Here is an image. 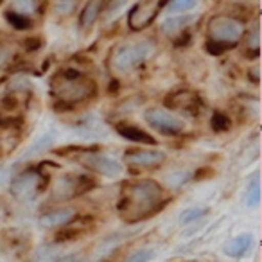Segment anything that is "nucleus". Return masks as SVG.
Segmentation results:
<instances>
[{"instance_id": "12", "label": "nucleus", "mask_w": 262, "mask_h": 262, "mask_svg": "<svg viewBox=\"0 0 262 262\" xmlns=\"http://www.w3.org/2000/svg\"><path fill=\"white\" fill-rule=\"evenodd\" d=\"M110 0H88V4L84 6V9L81 11L79 24L83 29H88L95 24V20L101 16V13L106 9Z\"/></svg>"}, {"instance_id": "21", "label": "nucleus", "mask_w": 262, "mask_h": 262, "mask_svg": "<svg viewBox=\"0 0 262 262\" xmlns=\"http://www.w3.org/2000/svg\"><path fill=\"white\" fill-rule=\"evenodd\" d=\"M203 214H205V208H201V207L187 208V210H183L182 214H180V223H182V225L192 223V221H196L198 217H201Z\"/></svg>"}, {"instance_id": "18", "label": "nucleus", "mask_w": 262, "mask_h": 262, "mask_svg": "<svg viewBox=\"0 0 262 262\" xmlns=\"http://www.w3.org/2000/svg\"><path fill=\"white\" fill-rule=\"evenodd\" d=\"M11 4H13V11L18 13V15H26V16L33 15L38 8L36 0H13Z\"/></svg>"}, {"instance_id": "22", "label": "nucleus", "mask_w": 262, "mask_h": 262, "mask_svg": "<svg viewBox=\"0 0 262 262\" xmlns=\"http://www.w3.org/2000/svg\"><path fill=\"white\" fill-rule=\"evenodd\" d=\"M76 4H77V0H58V2H56V8H54L56 15H59V16L69 15V13L74 11Z\"/></svg>"}, {"instance_id": "19", "label": "nucleus", "mask_w": 262, "mask_h": 262, "mask_svg": "<svg viewBox=\"0 0 262 262\" xmlns=\"http://www.w3.org/2000/svg\"><path fill=\"white\" fill-rule=\"evenodd\" d=\"M6 18H8V22L18 31L27 29V27L31 26V20L27 18L26 15H18V13H15V11H9L8 15H6Z\"/></svg>"}, {"instance_id": "3", "label": "nucleus", "mask_w": 262, "mask_h": 262, "mask_svg": "<svg viewBox=\"0 0 262 262\" xmlns=\"http://www.w3.org/2000/svg\"><path fill=\"white\" fill-rule=\"evenodd\" d=\"M155 54L153 41H137V43H126L115 47L110 56V65L115 72L126 74L142 65L146 59Z\"/></svg>"}, {"instance_id": "6", "label": "nucleus", "mask_w": 262, "mask_h": 262, "mask_svg": "<svg viewBox=\"0 0 262 262\" xmlns=\"http://www.w3.org/2000/svg\"><path fill=\"white\" fill-rule=\"evenodd\" d=\"M77 162L83 164L86 169H90V171L104 174V176H108V178H115V176L122 174V171H124L120 162L113 160V158L106 157V155H101V153H83L77 157Z\"/></svg>"}, {"instance_id": "7", "label": "nucleus", "mask_w": 262, "mask_h": 262, "mask_svg": "<svg viewBox=\"0 0 262 262\" xmlns=\"http://www.w3.org/2000/svg\"><path fill=\"white\" fill-rule=\"evenodd\" d=\"M162 4H158L157 0H144L139 4L133 6V9L129 11L127 16V24L133 31H142L149 26L155 20V16L158 15Z\"/></svg>"}, {"instance_id": "25", "label": "nucleus", "mask_w": 262, "mask_h": 262, "mask_svg": "<svg viewBox=\"0 0 262 262\" xmlns=\"http://www.w3.org/2000/svg\"><path fill=\"white\" fill-rule=\"evenodd\" d=\"M51 142H52V135H49V137L45 135L43 139H41L40 142L36 144V146H34V147H31V149L27 151L26 155H24V158H27V157H33V155H38V153H40V151L47 149V147H49V144H51Z\"/></svg>"}, {"instance_id": "16", "label": "nucleus", "mask_w": 262, "mask_h": 262, "mask_svg": "<svg viewBox=\"0 0 262 262\" xmlns=\"http://www.w3.org/2000/svg\"><path fill=\"white\" fill-rule=\"evenodd\" d=\"M198 4H200V0H169L167 11L172 15H182V13L192 11Z\"/></svg>"}, {"instance_id": "9", "label": "nucleus", "mask_w": 262, "mask_h": 262, "mask_svg": "<svg viewBox=\"0 0 262 262\" xmlns=\"http://www.w3.org/2000/svg\"><path fill=\"white\" fill-rule=\"evenodd\" d=\"M124 160L137 167H157L165 160V155L155 149H129L124 153Z\"/></svg>"}, {"instance_id": "24", "label": "nucleus", "mask_w": 262, "mask_h": 262, "mask_svg": "<svg viewBox=\"0 0 262 262\" xmlns=\"http://www.w3.org/2000/svg\"><path fill=\"white\" fill-rule=\"evenodd\" d=\"M228 126H230L228 117H225L223 113H215V115L212 117V127H214L215 131H226Z\"/></svg>"}, {"instance_id": "20", "label": "nucleus", "mask_w": 262, "mask_h": 262, "mask_svg": "<svg viewBox=\"0 0 262 262\" xmlns=\"http://www.w3.org/2000/svg\"><path fill=\"white\" fill-rule=\"evenodd\" d=\"M153 257H155L153 248H140L135 253H131L126 262H149L153 260Z\"/></svg>"}, {"instance_id": "1", "label": "nucleus", "mask_w": 262, "mask_h": 262, "mask_svg": "<svg viewBox=\"0 0 262 262\" xmlns=\"http://www.w3.org/2000/svg\"><path fill=\"white\" fill-rule=\"evenodd\" d=\"M164 207V189L155 180L129 182L120 194L117 210L126 221H137Z\"/></svg>"}, {"instance_id": "10", "label": "nucleus", "mask_w": 262, "mask_h": 262, "mask_svg": "<svg viewBox=\"0 0 262 262\" xmlns=\"http://www.w3.org/2000/svg\"><path fill=\"white\" fill-rule=\"evenodd\" d=\"M76 217V210L72 207H61L52 212H47L40 217V225L43 228H59V226L69 225Z\"/></svg>"}, {"instance_id": "14", "label": "nucleus", "mask_w": 262, "mask_h": 262, "mask_svg": "<svg viewBox=\"0 0 262 262\" xmlns=\"http://www.w3.org/2000/svg\"><path fill=\"white\" fill-rule=\"evenodd\" d=\"M251 243H253V237H251L250 233L237 235L225 244V253L228 255V257H233V258L243 257V255H246L248 251H250Z\"/></svg>"}, {"instance_id": "15", "label": "nucleus", "mask_w": 262, "mask_h": 262, "mask_svg": "<svg viewBox=\"0 0 262 262\" xmlns=\"http://www.w3.org/2000/svg\"><path fill=\"white\" fill-rule=\"evenodd\" d=\"M258 201H260V180H258V174L255 172L246 187V203L250 207H257Z\"/></svg>"}, {"instance_id": "2", "label": "nucleus", "mask_w": 262, "mask_h": 262, "mask_svg": "<svg viewBox=\"0 0 262 262\" xmlns=\"http://www.w3.org/2000/svg\"><path fill=\"white\" fill-rule=\"evenodd\" d=\"M51 84L54 95L63 102H81L95 94V83L79 72L58 74Z\"/></svg>"}, {"instance_id": "17", "label": "nucleus", "mask_w": 262, "mask_h": 262, "mask_svg": "<svg viewBox=\"0 0 262 262\" xmlns=\"http://www.w3.org/2000/svg\"><path fill=\"white\" fill-rule=\"evenodd\" d=\"M192 20H194V16H169V18L162 24V27H164L167 33H174V31H182V27L190 24Z\"/></svg>"}, {"instance_id": "8", "label": "nucleus", "mask_w": 262, "mask_h": 262, "mask_svg": "<svg viewBox=\"0 0 262 262\" xmlns=\"http://www.w3.org/2000/svg\"><path fill=\"white\" fill-rule=\"evenodd\" d=\"M40 190H41V176L33 171L22 172L20 176H16L15 182H13V185H11L13 196L20 201L33 200Z\"/></svg>"}, {"instance_id": "23", "label": "nucleus", "mask_w": 262, "mask_h": 262, "mask_svg": "<svg viewBox=\"0 0 262 262\" xmlns=\"http://www.w3.org/2000/svg\"><path fill=\"white\" fill-rule=\"evenodd\" d=\"M13 56H15V47H13L11 43L0 41V69H2L9 59H13Z\"/></svg>"}, {"instance_id": "5", "label": "nucleus", "mask_w": 262, "mask_h": 262, "mask_svg": "<svg viewBox=\"0 0 262 262\" xmlns=\"http://www.w3.org/2000/svg\"><path fill=\"white\" fill-rule=\"evenodd\" d=\"M144 119L153 129L160 131L162 135H180L185 129V122L176 113L164 108H147Z\"/></svg>"}, {"instance_id": "13", "label": "nucleus", "mask_w": 262, "mask_h": 262, "mask_svg": "<svg viewBox=\"0 0 262 262\" xmlns=\"http://www.w3.org/2000/svg\"><path fill=\"white\" fill-rule=\"evenodd\" d=\"M169 106L190 113V115H196L198 110H200V101L190 92H178V94L172 95V99H169Z\"/></svg>"}, {"instance_id": "4", "label": "nucleus", "mask_w": 262, "mask_h": 262, "mask_svg": "<svg viewBox=\"0 0 262 262\" xmlns=\"http://www.w3.org/2000/svg\"><path fill=\"white\" fill-rule=\"evenodd\" d=\"M207 31L217 43H237L244 34V26L235 18L228 16H212L208 20Z\"/></svg>"}, {"instance_id": "11", "label": "nucleus", "mask_w": 262, "mask_h": 262, "mask_svg": "<svg viewBox=\"0 0 262 262\" xmlns=\"http://www.w3.org/2000/svg\"><path fill=\"white\" fill-rule=\"evenodd\" d=\"M117 131H119V135H122L124 139H127L129 142L151 144V146L157 144V140H155L147 131H144L142 127L135 126V124H119V126H117Z\"/></svg>"}]
</instances>
